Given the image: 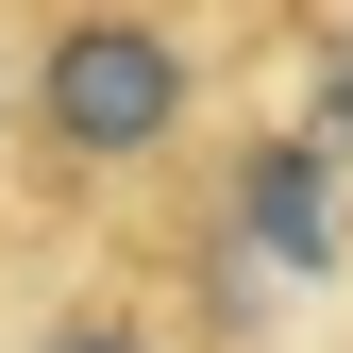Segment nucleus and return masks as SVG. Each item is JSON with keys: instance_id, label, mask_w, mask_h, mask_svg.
Wrapping results in <instances>:
<instances>
[{"instance_id": "obj_1", "label": "nucleus", "mask_w": 353, "mask_h": 353, "mask_svg": "<svg viewBox=\"0 0 353 353\" xmlns=\"http://www.w3.org/2000/svg\"><path fill=\"white\" fill-rule=\"evenodd\" d=\"M185 101H202V68H185V34H152V17H68L51 51H34V118H51L84 168L168 152V135H185Z\"/></svg>"}, {"instance_id": "obj_2", "label": "nucleus", "mask_w": 353, "mask_h": 353, "mask_svg": "<svg viewBox=\"0 0 353 353\" xmlns=\"http://www.w3.org/2000/svg\"><path fill=\"white\" fill-rule=\"evenodd\" d=\"M236 252H270V270H336V168L303 152V135H270L236 168Z\"/></svg>"}, {"instance_id": "obj_3", "label": "nucleus", "mask_w": 353, "mask_h": 353, "mask_svg": "<svg viewBox=\"0 0 353 353\" xmlns=\"http://www.w3.org/2000/svg\"><path fill=\"white\" fill-rule=\"evenodd\" d=\"M303 152H320V168L353 152V51H336V84H320V135H303Z\"/></svg>"}, {"instance_id": "obj_4", "label": "nucleus", "mask_w": 353, "mask_h": 353, "mask_svg": "<svg viewBox=\"0 0 353 353\" xmlns=\"http://www.w3.org/2000/svg\"><path fill=\"white\" fill-rule=\"evenodd\" d=\"M51 353H135V336H101V320H68V336H51Z\"/></svg>"}]
</instances>
